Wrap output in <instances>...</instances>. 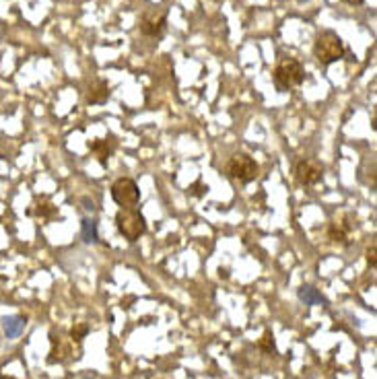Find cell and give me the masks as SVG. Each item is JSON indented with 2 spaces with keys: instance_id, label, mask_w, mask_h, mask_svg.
<instances>
[{
  "instance_id": "cell-1",
  "label": "cell",
  "mask_w": 377,
  "mask_h": 379,
  "mask_svg": "<svg viewBox=\"0 0 377 379\" xmlns=\"http://www.w3.org/2000/svg\"><path fill=\"white\" fill-rule=\"evenodd\" d=\"M272 81H275V87L277 91L281 93H286L295 87H299L303 81H305V68L299 60L295 58H283L275 72H272Z\"/></svg>"
},
{
  "instance_id": "cell-2",
  "label": "cell",
  "mask_w": 377,
  "mask_h": 379,
  "mask_svg": "<svg viewBox=\"0 0 377 379\" xmlns=\"http://www.w3.org/2000/svg\"><path fill=\"white\" fill-rule=\"evenodd\" d=\"M314 56L324 66H330L334 62L342 60L344 58V42H342V38L336 31H332V29H326V31L318 33V38L314 42Z\"/></svg>"
},
{
  "instance_id": "cell-3",
  "label": "cell",
  "mask_w": 377,
  "mask_h": 379,
  "mask_svg": "<svg viewBox=\"0 0 377 379\" xmlns=\"http://www.w3.org/2000/svg\"><path fill=\"white\" fill-rule=\"evenodd\" d=\"M116 227L126 241L134 243L146 233V221L139 208H120L116 215Z\"/></svg>"
},
{
  "instance_id": "cell-4",
  "label": "cell",
  "mask_w": 377,
  "mask_h": 379,
  "mask_svg": "<svg viewBox=\"0 0 377 379\" xmlns=\"http://www.w3.org/2000/svg\"><path fill=\"white\" fill-rule=\"evenodd\" d=\"M225 171H227V176H229L231 180H237L239 184L247 186V184H252V182L258 178L260 165L256 163L254 157H249V155H245V153H236V155L227 161Z\"/></svg>"
},
{
  "instance_id": "cell-5",
  "label": "cell",
  "mask_w": 377,
  "mask_h": 379,
  "mask_svg": "<svg viewBox=\"0 0 377 379\" xmlns=\"http://www.w3.org/2000/svg\"><path fill=\"white\" fill-rule=\"evenodd\" d=\"M167 17L169 10L165 6H151L142 13L141 31L146 38H161L167 29Z\"/></svg>"
},
{
  "instance_id": "cell-6",
  "label": "cell",
  "mask_w": 377,
  "mask_h": 379,
  "mask_svg": "<svg viewBox=\"0 0 377 379\" xmlns=\"http://www.w3.org/2000/svg\"><path fill=\"white\" fill-rule=\"evenodd\" d=\"M111 198L122 208H132L141 200V190L132 178H118L111 184Z\"/></svg>"
},
{
  "instance_id": "cell-7",
  "label": "cell",
  "mask_w": 377,
  "mask_h": 379,
  "mask_svg": "<svg viewBox=\"0 0 377 379\" xmlns=\"http://www.w3.org/2000/svg\"><path fill=\"white\" fill-rule=\"evenodd\" d=\"M295 180L305 188L318 186L324 180V165L318 159H301L295 165Z\"/></svg>"
},
{
  "instance_id": "cell-8",
  "label": "cell",
  "mask_w": 377,
  "mask_h": 379,
  "mask_svg": "<svg viewBox=\"0 0 377 379\" xmlns=\"http://www.w3.org/2000/svg\"><path fill=\"white\" fill-rule=\"evenodd\" d=\"M49 342H52V353H49V357H47V363L49 365H54V363H64V361H68V359H72L75 357V350H72V344H75V340L68 336V338H62V332L56 330L49 332Z\"/></svg>"
},
{
  "instance_id": "cell-9",
  "label": "cell",
  "mask_w": 377,
  "mask_h": 379,
  "mask_svg": "<svg viewBox=\"0 0 377 379\" xmlns=\"http://www.w3.org/2000/svg\"><path fill=\"white\" fill-rule=\"evenodd\" d=\"M353 229H357V219L353 215H344V219L332 221L328 225V239L338 245H348V235Z\"/></svg>"
},
{
  "instance_id": "cell-10",
  "label": "cell",
  "mask_w": 377,
  "mask_h": 379,
  "mask_svg": "<svg viewBox=\"0 0 377 379\" xmlns=\"http://www.w3.org/2000/svg\"><path fill=\"white\" fill-rule=\"evenodd\" d=\"M109 95H111V89H109L107 81L95 79L85 91V101H87V105H103V103H107Z\"/></svg>"
},
{
  "instance_id": "cell-11",
  "label": "cell",
  "mask_w": 377,
  "mask_h": 379,
  "mask_svg": "<svg viewBox=\"0 0 377 379\" xmlns=\"http://www.w3.org/2000/svg\"><path fill=\"white\" fill-rule=\"evenodd\" d=\"M89 148H91V153L97 157V161L101 165H107V159L116 150V139L111 134L107 139H97V141L89 142Z\"/></svg>"
},
{
  "instance_id": "cell-12",
  "label": "cell",
  "mask_w": 377,
  "mask_h": 379,
  "mask_svg": "<svg viewBox=\"0 0 377 379\" xmlns=\"http://www.w3.org/2000/svg\"><path fill=\"white\" fill-rule=\"evenodd\" d=\"M31 217H38L42 221H54L58 217V208L54 206V202L49 198H36V202L29 208Z\"/></svg>"
},
{
  "instance_id": "cell-13",
  "label": "cell",
  "mask_w": 377,
  "mask_h": 379,
  "mask_svg": "<svg viewBox=\"0 0 377 379\" xmlns=\"http://www.w3.org/2000/svg\"><path fill=\"white\" fill-rule=\"evenodd\" d=\"M297 297L305 303V305H309V307H314V305H328V299L316 288V286H311V284H303V286H299V291H297Z\"/></svg>"
},
{
  "instance_id": "cell-14",
  "label": "cell",
  "mask_w": 377,
  "mask_h": 379,
  "mask_svg": "<svg viewBox=\"0 0 377 379\" xmlns=\"http://www.w3.org/2000/svg\"><path fill=\"white\" fill-rule=\"evenodd\" d=\"M2 328H4L6 338L15 340V338H19V336H21V332L25 330V318H23V316L4 318V320H2Z\"/></svg>"
},
{
  "instance_id": "cell-15",
  "label": "cell",
  "mask_w": 377,
  "mask_h": 379,
  "mask_svg": "<svg viewBox=\"0 0 377 379\" xmlns=\"http://www.w3.org/2000/svg\"><path fill=\"white\" fill-rule=\"evenodd\" d=\"M81 229H83V239H85L87 243H95V241H99L97 223H95V221H91V219H83V225H81Z\"/></svg>"
},
{
  "instance_id": "cell-16",
  "label": "cell",
  "mask_w": 377,
  "mask_h": 379,
  "mask_svg": "<svg viewBox=\"0 0 377 379\" xmlns=\"http://www.w3.org/2000/svg\"><path fill=\"white\" fill-rule=\"evenodd\" d=\"M258 346L264 350V353H275L277 350V342H275V334L270 330L264 332V336L260 338V342H258Z\"/></svg>"
},
{
  "instance_id": "cell-17",
  "label": "cell",
  "mask_w": 377,
  "mask_h": 379,
  "mask_svg": "<svg viewBox=\"0 0 377 379\" xmlns=\"http://www.w3.org/2000/svg\"><path fill=\"white\" fill-rule=\"evenodd\" d=\"M87 334H89V326H87V324H77V326H72V330H70L68 336H70L77 344H81L83 338H85Z\"/></svg>"
},
{
  "instance_id": "cell-18",
  "label": "cell",
  "mask_w": 377,
  "mask_h": 379,
  "mask_svg": "<svg viewBox=\"0 0 377 379\" xmlns=\"http://www.w3.org/2000/svg\"><path fill=\"white\" fill-rule=\"evenodd\" d=\"M208 186L202 182V180H198V182H194L192 186L188 188V194L190 196H194V198H202V196H206L208 194Z\"/></svg>"
},
{
  "instance_id": "cell-19",
  "label": "cell",
  "mask_w": 377,
  "mask_h": 379,
  "mask_svg": "<svg viewBox=\"0 0 377 379\" xmlns=\"http://www.w3.org/2000/svg\"><path fill=\"white\" fill-rule=\"evenodd\" d=\"M367 264H369L371 268H376V264H377V249H376V245H371V247L367 249Z\"/></svg>"
},
{
  "instance_id": "cell-20",
  "label": "cell",
  "mask_w": 377,
  "mask_h": 379,
  "mask_svg": "<svg viewBox=\"0 0 377 379\" xmlns=\"http://www.w3.org/2000/svg\"><path fill=\"white\" fill-rule=\"evenodd\" d=\"M342 2H346V4H351V6H359V4H363L365 0H342Z\"/></svg>"
},
{
  "instance_id": "cell-21",
  "label": "cell",
  "mask_w": 377,
  "mask_h": 379,
  "mask_svg": "<svg viewBox=\"0 0 377 379\" xmlns=\"http://www.w3.org/2000/svg\"><path fill=\"white\" fill-rule=\"evenodd\" d=\"M219 272H221V279H223V277H225V279L229 277V270H227V268H221Z\"/></svg>"
},
{
  "instance_id": "cell-22",
  "label": "cell",
  "mask_w": 377,
  "mask_h": 379,
  "mask_svg": "<svg viewBox=\"0 0 377 379\" xmlns=\"http://www.w3.org/2000/svg\"><path fill=\"white\" fill-rule=\"evenodd\" d=\"M0 379H17V378H10V376H8V378H6V376H0Z\"/></svg>"
}]
</instances>
